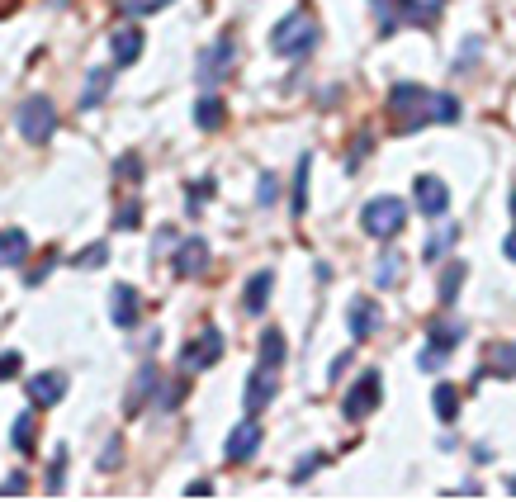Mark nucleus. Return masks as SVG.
<instances>
[{
  "instance_id": "f257e3e1",
  "label": "nucleus",
  "mask_w": 516,
  "mask_h": 502,
  "mask_svg": "<svg viewBox=\"0 0 516 502\" xmlns=\"http://www.w3.org/2000/svg\"><path fill=\"white\" fill-rule=\"evenodd\" d=\"M318 38H322V24L313 19V10H294V15H285L270 29V53L299 62V57H308L318 48Z\"/></svg>"
},
{
  "instance_id": "f03ea898",
  "label": "nucleus",
  "mask_w": 516,
  "mask_h": 502,
  "mask_svg": "<svg viewBox=\"0 0 516 502\" xmlns=\"http://www.w3.org/2000/svg\"><path fill=\"white\" fill-rule=\"evenodd\" d=\"M431 105H436V95H431L427 86H417V81H398V86L389 90V109L398 114V128H403V133L431 124V119H436Z\"/></svg>"
},
{
  "instance_id": "7ed1b4c3",
  "label": "nucleus",
  "mask_w": 516,
  "mask_h": 502,
  "mask_svg": "<svg viewBox=\"0 0 516 502\" xmlns=\"http://www.w3.org/2000/svg\"><path fill=\"white\" fill-rule=\"evenodd\" d=\"M15 124H19V133H24V143H34V147L53 143V133H57L53 100H48V95H29V100L15 109Z\"/></svg>"
},
{
  "instance_id": "20e7f679",
  "label": "nucleus",
  "mask_w": 516,
  "mask_h": 502,
  "mask_svg": "<svg viewBox=\"0 0 516 502\" xmlns=\"http://www.w3.org/2000/svg\"><path fill=\"white\" fill-rule=\"evenodd\" d=\"M403 223H408V204H403L398 195H379L360 209V228H365L370 237H379V242H384V237H398L403 233Z\"/></svg>"
},
{
  "instance_id": "39448f33",
  "label": "nucleus",
  "mask_w": 516,
  "mask_h": 502,
  "mask_svg": "<svg viewBox=\"0 0 516 502\" xmlns=\"http://www.w3.org/2000/svg\"><path fill=\"white\" fill-rule=\"evenodd\" d=\"M464 337H469V327H464L460 318H431V327H427V351L417 356V365H422V370H441L445 356H450V351H455Z\"/></svg>"
},
{
  "instance_id": "423d86ee",
  "label": "nucleus",
  "mask_w": 516,
  "mask_h": 502,
  "mask_svg": "<svg viewBox=\"0 0 516 502\" xmlns=\"http://www.w3.org/2000/svg\"><path fill=\"white\" fill-rule=\"evenodd\" d=\"M374 10H379V29L384 34H393L398 24H427V19H436V10H441V0H374Z\"/></svg>"
},
{
  "instance_id": "0eeeda50",
  "label": "nucleus",
  "mask_w": 516,
  "mask_h": 502,
  "mask_svg": "<svg viewBox=\"0 0 516 502\" xmlns=\"http://www.w3.org/2000/svg\"><path fill=\"white\" fill-rule=\"evenodd\" d=\"M232 62H237V43H232V34L214 38V43L199 53V62H195V81H199V86H218V81L232 72Z\"/></svg>"
},
{
  "instance_id": "6e6552de",
  "label": "nucleus",
  "mask_w": 516,
  "mask_h": 502,
  "mask_svg": "<svg viewBox=\"0 0 516 502\" xmlns=\"http://www.w3.org/2000/svg\"><path fill=\"white\" fill-rule=\"evenodd\" d=\"M379 398H384V379H379V370H365V375L346 389V398H341V417L360 422V417H370L374 408H379Z\"/></svg>"
},
{
  "instance_id": "1a4fd4ad",
  "label": "nucleus",
  "mask_w": 516,
  "mask_h": 502,
  "mask_svg": "<svg viewBox=\"0 0 516 502\" xmlns=\"http://www.w3.org/2000/svg\"><path fill=\"white\" fill-rule=\"evenodd\" d=\"M218 356H223V332H218V327H204V332L180 351V370H209V365H218Z\"/></svg>"
},
{
  "instance_id": "9d476101",
  "label": "nucleus",
  "mask_w": 516,
  "mask_h": 502,
  "mask_svg": "<svg viewBox=\"0 0 516 502\" xmlns=\"http://www.w3.org/2000/svg\"><path fill=\"white\" fill-rule=\"evenodd\" d=\"M280 394V379H275V370L270 365H256L247 375V389H242V408H247L251 417L261 413V408H270V398Z\"/></svg>"
},
{
  "instance_id": "9b49d317",
  "label": "nucleus",
  "mask_w": 516,
  "mask_h": 502,
  "mask_svg": "<svg viewBox=\"0 0 516 502\" xmlns=\"http://www.w3.org/2000/svg\"><path fill=\"white\" fill-rule=\"evenodd\" d=\"M228 460L232 465H242V460H251V455H256V450H261V422H256V417H242V422H237V427L228 431Z\"/></svg>"
},
{
  "instance_id": "f8f14e48",
  "label": "nucleus",
  "mask_w": 516,
  "mask_h": 502,
  "mask_svg": "<svg viewBox=\"0 0 516 502\" xmlns=\"http://www.w3.org/2000/svg\"><path fill=\"white\" fill-rule=\"evenodd\" d=\"M412 195H417V209H422L427 218H441L445 209H450V190H445L441 176H417Z\"/></svg>"
},
{
  "instance_id": "ddd939ff",
  "label": "nucleus",
  "mask_w": 516,
  "mask_h": 502,
  "mask_svg": "<svg viewBox=\"0 0 516 502\" xmlns=\"http://www.w3.org/2000/svg\"><path fill=\"white\" fill-rule=\"evenodd\" d=\"M171 266H176V275H185V280H190V275H204V270H209V242H204V237H185L176 247V261H171Z\"/></svg>"
},
{
  "instance_id": "4468645a",
  "label": "nucleus",
  "mask_w": 516,
  "mask_h": 502,
  "mask_svg": "<svg viewBox=\"0 0 516 502\" xmlns=\"http://www.w3.org/2000/svg\"><path fill=\"white\" fill-rule=\"evenodd\" d=\"M157 394H161L157 365H143V370L133 375V389H128V398H124V413H128V417H138V413H143L147 398H157Z\"/></svg>"
},
{
  "instance_id": "2eb2a0df",
  "label": "nucleus",
  "mask_w": 516,
  "mask_h": 502,
  "mask_svg": "<svg viewBox=\"0 0 516 502\" xmlns=\"http://www.w3.org/2000/svg\"><path fill=\"white\" fill-rule=\"evenodd\" d=\"M138 313H143V304H138V289H133V285H114V294H109V318H114V327H138Z\"/></svg>"
},
{
  "instance_id": "dca6fc26",
  "label": "nucleus",
  "mask_w": 516,
  "mask_h": 502,
  "mask_svg": "<svg viewBox=\"0 0 516 502\" xmlns=\"http://www.w3.org/2000/svg\"><path fill=\"white\" fill-rule=\"evenodd\" d=\"M270 289H275V275H270V270H256V275L247 280V289H242V308H247L251 318H261V313H266Z\"/></svg>"
},
{
  "instance_id": "f3484780",
  "label": "nucleus",
  "mask_w": 516,
  "mask_h": 502,
  "mask_svg": "<svg viewBox=\"0 0 516 502\" xmlns=\"http://www.w3.org/2000/svg\"><path fill=\"white\" fill-rule=\"evenodd\" d=\"M346 323H351V337L365 341V337H374V327L384 323V313H379V304H374V299H356V304H351V313H346Z\"/></svg>"
},
{
  "instance_id": "a211bd4d",
  "label": "nucleus",
  "mask_w": 516,
  "mask_h": 502,
  "mask_svg": "<svg viewBox=\"0 0 516 502\" xmlns=\"http://www.w3.org/2000/svg\"><path fill=\"white\" fill-rule=\"evenodd\" d=\"M62 394H67V375H57V370L29 379V398H34L38 408H53V403H62Z\"/></svg>"
},
{
  "instance_id": "6ab92c4d",
  "label": "nucleus",
  "mask_w": 516,
  "mask_h": 502,
  "mask_svg": "<svg viewBox=\"0 0 516 502\" xmlns=\"http://www.w3.org/2000/svg\"><path fill=\"white\" fill-rule=\"evenodd\" d=\"M109 53H114V62H119V67H133V62L143 57V34H138V29H114V38H109Z\"/></svg>"
},
{
  "instance_id": "aec40b11",
  "label": "nucleus",
  "mask_w": 516,
  "mask_h": 502,
  "mask_svg": "<svg viewBox=\"0 0 516 502\" xmlns=\"http://www.w3.org/2000/svg\"><path fill=\"white\" fill-rule=\"evenodd\" d=\"M24 256H29L24 228H5V233H0V266H24Z\"/></svg>"
},
{
  "instance_id": "412c9836",
  "label": "nucleus",
  "mask_w": 516,
  "mask_h": 502,
  "mask_svg": "<svg viewBox=\"0 0 516 502\" xmlns=\"http://www.w3.org/2000/svg\"><path fill=\"white\" fill-rule=\"evenodd\" d=\"M109 86H114V76H109L105 67H90V72H86V90H81V100H76V105H81V109H95V105H100V100L109 95Z\"/></svg>"
},
{
  "instance_id": "4be33fe9",
  "label": "nucleus",
  "mask_w": 516,
  "mask_h": 502,
  "mask_svg": "<svg viewBox=\"0 0 516 502\" xmlns=\"http://www.w3.org/2000/svg\"><path fill=\"white\" fill-rule=\"evenodd\" d=\"M223 119H228V105H223L218 95H204V100L195 105V128H204V133H218Z\"/></svg>"
},
{
  "instance_id": "5701e85b",
  "label": "nucleus",
  "mask_w": 516,
  "mask_h": 502,
  "mask_svg": "<svg viewBox=\"0 0 516 502\" xmlns=\"http://www.w3.org/2000/svg\"><path fill=\"white\" fill-rule=\"evenodd\" d=\"M289 356V346H285V332L280 327H266L261 332V365H270V370H280Z\"/></svg>"
},
{
  "instance_id": "b1692460",
  "label": "nucleus",
  "mask_w": 516,
  "mask_h": 502,
  "mask_svg": "<svg viewBox=\"0 0 516 502\" xmlns=\"http://www.w3.org/2000/svg\"><path fill=\"white\" fill-rule=\"evenodd\" d=\"M431 403H436V417H441V422H455V417H460V389H455V384H436V389H431Z\"/></svg>"
},
{
  "instance_id": "393cba45",
  "label": "nucleus",
  "mask_w": 516,
  "mask_h": 502,
  "mask_svg": "<svg viewBox=\"0 0 516 502\" xmlns=\"http://www.w3.org/2000/svg\"><path fill=\"white\" fill-rule=\"evenodd\" d=\"M398 266H403V256H398V251H384V256L374 261V285H379V289L398 285V275H403Z\"/></svg>"
},
{
  "instance_id": "a878e982",
  "label": "nucleus",
  "mask_w": 516,
  "mask_h": 502,
  "mask_svg": "<svg viewBox=\"0 0 516 502\" xmlns=\"http://www.w3.org/2000/svg\"><path fill=\"white\" fill-rule=\"evenodd\" d=\"M308 171H313V157L303 152V157H299V176H294V218L308 214Z\"/></svg>"
},
{
  "instance_id": "bb28decb",
  "label": "nucleus",
  "mask_w": 516,
  "mask_h": 502,
  "mask_svg": "<svg viewBox=\"0 0 516 502\" xmlns=\"http://www.w3.org/2000/svg\"><path fill=\"white\" fill-rule=\"evenodd\" d=\"M464 275H469V266H464V261H450V266H445V275H441V304H455Z\"/></svg>"
},
{
  "instance_id": "cd10ccee",
  "label": "nucleus",
  "mask_w": 516,
  "mask_h": 502,
  "mask_svg": "<svg viewBox=\"0 0 516 502\" xmlns=\"http://www.w3.org/2000/svg\"><path fill=\"white\" fill-rule=\"evenodd\" d=\"M10 446L24 450V455L34 450V413H19V417H15V431H10Z\"/></svg>"
},
{
  "instance_id": "c85d7f7f",
  "label": "nucleus",
  "mask_w": 516,
  "mask_h": 502,
  "mask_svg": "<svg viewBox=\"0 0 516 502\" xmlns=\"http://www.w3.org/2000/svg\"><path fill=\"white\" fill-rule=\"evenodd\" d=\"M138 218H143L138 199H128V204H119V209H114V228H119V233H133V228H138Z\"/></svg>"
},
{
  "instance_id": "c756f323",
  "label": "nucleus",
  "mask_w": 516,
  "mask_h": 502,
  "mask_svg": "<svg viewBox=\"0 0 516 502\" xmlns=\"http://www.w3.org/2000/svg\"><path fill=\"white\" fill-rule=\"evenodd\" d=\"M209 199H214V180L204 176V180H195V185H190V195H185V204H190V214H199V209H204Z\"/></svg>"
},
{
  "instance_id": "7c9ffc66",
  "label": "nucleus",
  "mask_w": 516,
  "mask_h": 502,
  "mask_svg": "<svg viewBox=\"0 0 516 502\" xmlns=\"http://www.w3.org/2000/svg\"><path fill=\"white\" fill-rule=\"evenodd\" d=\"M455 237H460V228H441L436 237H427V247H422V256H427V261H436V256H441V251L450 247Z\"/></svg>"
},
{
  "instance_id": "2f4dec72",
  "label": "nucleus",
  "mask_w": 516,
  "mask_h": 502,
  "mask_svg": "<svg viewBox=\"0 0 516 502\" xmlns=\"http://www.w3.org/2000/svg\"><path fill=\"white\" fill-rule=\"evenodd\" d=\"M105 261H109V247H105V242H95V247H86L81 256H76V266H81V270H95V266H105Z\"/></svg>"
},
{
  "instance_id": "473e14b6",
  "label": "nucleus",
  "mask_w": 516,
  "mask_h": 502,
  "mask_svg": "<svg viewBox=\"0 0 516 502\" xmlns=\"http://www.w3.org/2000/svg\"><path fill=\"white\" fill-rule=\"evenodd\" d=\"M119 460H124V441H119V436H109L105 441V455H100V469H119Z\"/></svg>"
},
{
  "instance_id": "72a5a7b5",
  "label": "nucleus",
  "mask_w": 516,
  "mask_h": 502,
  "mask_svg": "<svg viewBox=\"0 0 516 502\" xmlns=\"http://www.w3.org/2000/svg\"><path fill=\"white\" fill-rule=\"evenodd\" d=\"M62 474H67V450L53 455V469H48V493H62Z\"/></svg>"
},
{
  "instance_id": "f704fd0d",
  "label": "nucleus",
  "mask_w": 516,
  "mask_h": 502,
  "mask_svg": "<svg viewBox=\"0 0 516 502\" xmlns=\"http://www.w3.org/2000/svg\"><path fill=\"white\" fill-rule=\"evenodd\" d=\"M493 365H498L502 375H516V346H498V351H493Z\"/></svg>"
},
{
  "instance_id": "c9c22d12",
  "label": "nucleus",
  "mask_w": 516,
  "mask_h": 502,
  "mask_svg": "<svg viewBox=\"0 0 516 502\" xmlns=\"http://www.w3.org/2000/svg\"><path fill=\"white\" fill-rule=\"evenodd\" d=\"M256 199H261V204H275V199H280V180L270 176V171L261 176V195H256Z\"/></svg>"
},
{
  "instance_id": "e433bc0d",
  "label": "nucleus",
  "mask_w": 516,
  "mask_h": 502,
  "mask_svg": "<svg viewBox=\"0 0 516 502\" xmlns=\"http://www.w3.org/2000/svg\"><path fill=\"white\" fill-rule=\"evenodd\" d=\"M24 488H29V479H24V474H10V479L0 484V498H19Z\"/></svg>"
},
{
  "instance_id": "4c0bfd02",
  "label": "nucleus",
  "mask_w": 516,
  "mask_h": 502,
  "mask_svg": "<svg viewBox=\"0 0 516 502\" xmlns=\"http://www.w3.org/2000/svg\"><path fill=\"white\" fill-rule=\"evenodd\" d=\"M185 498H214V484H209V479H195V484L185 488Z\"/></svg>"
},
{
  "instance_id": "58836bf2",
  "label": "nucleus",
  "mask_w": 516,
  "mask_h": 502,
  "mask_svg": "<svg viewBox=\"0 0 516 502\" xmlns=\"http://www.w3.org/2000/svg\"><path fill=\"white\" fill-rule=\"evenodd\" d=\"M318 465H322V455H308V460H303V465L294 469V484H303V479H308V474H313Z\"/></svg>"
},
{
  "instance_id": "ea45409f",
  "label": "nucleus",
  "mask_w": 516,
  "mask_h": 502,
  "mask_svg": "<svg viewBox=\"0 0 516 502\" xmlns=\"http://www.w3.org/2000/svg\"><path fill=\"white\" fill-rule=\"evenodd\" d=\"M10 375H19V356H15V351H5V356H0V379H10Z\"/></svg>"
},
{
  "instance_id": "a19ab883",
  "label": "nucleus",
  "mask_w": 516,
  "mask_h": 502,
  "mask_svg": "<svg viewBox=\"0 0 516 502\" xmlns=\"http://www.w3.org/2000/svg\"><path fill=\"white\" fill-rule=\"evenodd\" d=\"M114 171H119V176H128V180H138V171H143V162H138V157H124V162L114 166Z\"/></svg>"
},
{
  "instance_id": "79ce46f5",
  "label": "nucleus",
  "mask_w": 516,
  "mask_h": 502,
  "mask_svg": "<svg viewBox=\"0 0 516 502\" xmlns=\"http://www.w3.org/2000/svg\"><path fill=\"white\" fill-rule=\"evenodd\" d=\"M502 251H507V261H512V266H516V228H512V233H507V237H502Z\"/></svg>"
},
{
  "instance_id": "37998d69",
  "label": "nucleus",
  "mask_w": 516,
  "mask_h": 502,
  "mask_svg": "<svg viewBox=\"0 0 516 502\" xmlns=\"http://www.w3.org/2000/svg\"><path fill=\"white\" fill-rule=\"evenodd\" d=\"M512 214H516V195H512Z\"/></svg>"
}]
</instances>
